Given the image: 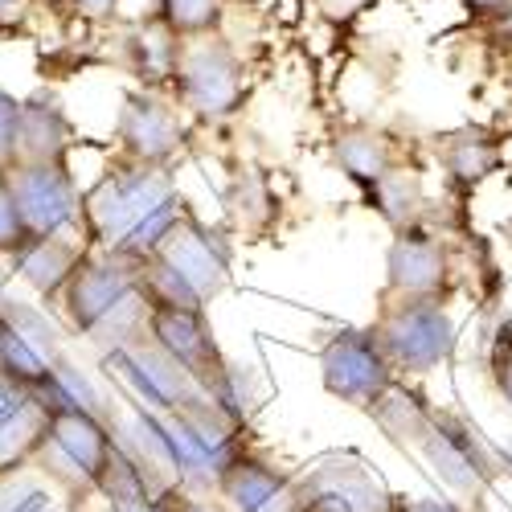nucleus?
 I'll return each mask as SVG.
<instances>
[{
  "instance_id": "obj_1",
  "label": "nucleus",
  "mask_w": 512,
  "mask_h": 512,
  "mask_svg": "<svg viewBox=\"0 0 512 512\" xmlns=\"http://www.w3.org/2000/svg\"><path fill=\"white\" fill-rule=\"evenodd\" d=\"M185 197L177 193L164 168H144L119 160L107 177L82 197V226L87 238L115 259H148L185 213Z\"/></svg>"
},
{
  "instance_id": "obj_2",
  "label": "nucleus",
  "mask_w": 512,
  "mask_h": 512,
  "mask_svg": "<svg viewBox=\"0 0 512 512\" xmlns=\"http://www.w3.org/2000/svg\"><path fill=\"white\" fill-rule=\"evenodd\" d=\"M132 263L148 304L205 312V304L218 300L230 283V246L193 209L181 213L177 226L164 234V242L148 259H132Z\"/></svg>"
},
{
  "instance_id": "obj_3",
  "label": "nucleus",
  "mask_w": 512,
  "mask_h": 512,
  "mask_svg": "<svg viewBox=\"0 0 512 512\" xmlns=\"http://www.w3.org/2000/svg\"><path fill=\"white\" fill-rule=\"evenodd\" d=\"M58 308L70 320L74 332L107 340L111 349L136 345L144 340L148 300L136 275L132 259H115V254H82L78 271L58 295Z\"/></svg>"
},
{
  "instance_id": "obj_4",
  "label": "nucleus",
  "mask_w": 512,
  "mask_h": 512,
  "mask_svg": "<svg viewBox=\"0 0 512 512\" xmlns=\"http://www.w3.org/2000/svg\"><path fill=\"white\" fill-rule=\"evenodd\" d=\"M144 336L152 340V349L173 361L193 386L209 398V406L218 410L230 426L242 422V394H238V373L226 361V353L213 340V328L205 312L197 308H168V304H148Z\"/></svg>"
},
{
  "instance_id": "obj_5",
  "label": "nucleus",
  "mask_w": 512,
  "mask_h": 512,
  "mask_svg": "<svg viewBox=\"0 0 512 512\" xmlns=\"http://www.w3.org/2000/svg\"><path fill=\"white\" fill-rule=\"evenodd\" d=\"M369 332L386 353L394 377H422L447 365L455 353V320L443 300H386Z\"/></svg>"
},
{
  "instance_id": "obj_6",
  "label": "nucleus",
  "mask_w": 512,
  "mask_h": 512,
  "mask_svg": "<svg viewBox=\"0 0 512 512\" xmlns=\"http://www.w3.org/2000/svg\"><path fill=\"white\" fill-rule=\"evenodd\" d=\"M173 95L201 119H226L242 103V62L222 33L185 37L177 50Z\"/></svg>"
},
{
  "instance_id": "obj_7",
  "label": "nucleus",
  "mask_w": 512,
  "mask_h": 512,
  "mask_svg": "<svg viewBox=\"0 0 512 512\" xmlns=\"http://www.w3.org/2000/svg\"><path fill=\"white\" fill-rule=\"evenodd\" d=\"M418 451L426 455V463L435 467V476L467 500L480 496L500 472L496 451L476 435L472 422L451 414V410H431L426 435L418 439Z\"/></svg>"
},
{
  "instance_id": "obj_8",
  "label": "nucleus",
  "mask_w": 512,
  "mask_h": 512,
  "mask_svg": "<svg viewBox=\"0 0 512 512\" xmlns=\"http://www.w3.org/2000/svg\"><path fill=\"white\" fill-rule=\"evenodd\" d=\"M9 185L29 238H66L74 226H82V193L66 160L17 164Z\"/></svg>"
},
{
  "instance_id": "obj_9",
  "label": "nucleus",
  "mask_w": 512,
  "mask_h": 512,
  "mask_svg": "<svg viewBox=\"0 0 512 512\" xmlns=\"http://www.w3.org/2000/svg\"><path fill=\"white\" fill-rule=\"evenodd\" d=\"M320 377L332 398L361 410H369L398 381L369 328H336L320 349Z\"/></svg>"
},
{
  "instance_id": "obj_10",
  "label": "nucleus",
  "mask_w": 512,
  "mask_h": 512,
  "mask_svg": "<svg viewBox=\"0 0 512 512\" xmlns=\"http://www.w3.org/2000/svg\"><path fill=\"white\" fill-rule=\"evenodd\" d=\"M111 447H115V435H111V426L99 418V410H91V406H58V410H50L46 443H41L33 463H50L54 459V463L66 467L62 472L66 484L99 488L103 467L111 459Z\"/></svg>"
},
{
  "instance_id": "obj_11",
  "label": "nucleus",
  "mask_w": 512,
  "mask_h": 512,
  "mask_svg": "<svg viewBox=\"0 0 512 512\" xmlns=\"http://www.w3.org/2000/svg\"><path fill=\"white\" fill-rule=\"evenodd\" d=\"M115 144L119 160L127 164L168 168V160L185 148V123L177 103L160 99L156 91H127L115 119Z\"/></svg>"
},
{
  "instance_id": "obj_12",
  "label": "nucleus",
  "mask_w": 512,
  "mask_h": 512,
  "mask_svg": "<svg viewBox=\"0 0 512 512\" xmlns=\"http://www.w3.org/2000/svg\"><path fill=\"white\" fill-rule=\"evenodd\" d=\"M213 488L234 504V512H295L308 500V484H295L275 463L250 451H234L213 476Z\"/></svg>"
},
{
  "instance_id": "obj_13",
  "label": "nucleus",
  "mask_w": 512,
  "mask_h": 512,
  "mask_svg": "<svg viewBox=\"0 0 512 512\" xmlns=\"http://www.w3.org/2000/svg\"><path fill=\"white\" fill-rule=\"evenodd\" d=\"M447 271V246L431 230H398L386 254V300H439Z\"/></svg>"
},
{
  "instance_id": "obj_14",
  "label": "nucleus",
  "mask_w": 512,
  "mask_h": 512,
  "mask_svg": "<svg viewBox=\"0 0 512 512\" xmlns=\"http://www.w3.org/2000/svg\"><path fill=\"white\" fill-rule=\"evenodd\" d=\"M46 422L50 414L41 410V402L29 390L0 377V476L37 459L41 443H46Z\"/></svg>"
},
{
  "instance_id": "obj_15",
  "label": "nucleus",
  "mask_w": 512,
  "mask_h": 512,
  "mask_svg": "<svg viewBox=\"0 0 512 512\" xmlns=\"http://www.w3.org/2000/svg\"><path fill=\"white\" fill-rule=\"evenodd\" d=\"M70 119L54 95L21 99L17 119V164H41V160H66L70 152Z\"/></svg>"
},
{
  "instance_id": "obj_16",
  "label": "nucleus",
  "mask_w": 512,
  "mask_h": 512,
  "mask_svg": "<svg viewBox=\"0 0 512 512\" xmlns=\"http://www.w3.org/2000/svg\"><path fill=\"white\" fill-rule=\"evenodd\" d=\"M177 50H181V37L173 29H164L156 17L127 25L123 33V66L127 74H136L144 82V91H160L173 82Z\"/></svg>"
},
{
  "instance_id": "obj_17",
  "label": "nucleus",
  "mask_w": 512,
  "mask_h": 512,
  "mask_svg": "<svg viewBox=\"0 0 512 512\" xmlns=\"http://www.w3.org/2000/svg\"><path fill=\"white\" fill-rule=\"evenodd\" d=\"M82 254H87V250H82L74 238H29L13 254V267L41 295V300H54L58 304V295L70 283V275L78 271Z\"/></svg>"
},
{
  "instance_id": "obj_18",
  "label": "nucleus",
  "mask_w": 512,
  "mask_h": 512,
  "mask_svg": "<svg viewBox=\"0 0 512 512\" xmlns=\"http://www.w3.org/2000/svg\"><path fill=\"white\" fill-rule=\"evenodd\" d=\"M336 160L365 189L386 173L390 164H398L394 140L386 132H377V127H369V123H353V127H345V132H336Z\"/></svg>"
},
{
  "instance_id": "obj_19",
  "label": "nucleus",
  "mask_w": 512,
  "mask_h": 512,
  "mask_svg": "<svg viewBox=\"0 0 512 512\" xmlns=\"http://www.w3.org/2000/svg\"><path fill=\"white\" fill-rule=\"evenodd\" d=\"M435 152L447 173L459 181H480L500 164V140L488 127H459V132H447L435 144Z\"/></svg>"
},
{
  "instance_id": "obj_20",
  "label": "nucleus",
  "mask_w": 512,
  "mask_h": 512,
  "mask_svg": "<svg viewBox=\"0 0 512 512\" xmlns=\"http://www.w3.org/2000/svg\"><path fill=\"white\" fill-rule=\"evenodd\" d=\"M369 201L394 230H410L418 226V213H422V177L406 164H390L369 185Z\"/></svg>"
},
{
  "instance_id": "obj_21",
  "label": "nucleus",
  "mask_w": 512,
  "mask_h": 512,
  "mask_svg": "<svg viewBox=\"0 0 512 512\" xmlns=\"http://www.w3.org/2000/svg\"><path fill=\"white\" fill-rule=\"evenodd\" d=\"M431 410H435V406H426L422 394L398 386V381L369 406V414L377 418V426H381V431H386L394 443H414V447H418V439L426 435Z\"/></svg>"
},
{
  "instance_id": "obj_22",
  "label": "nucleus",
  "mask_w": 512,
  "mask_h": 512,
  "mask_svg": "<svg viewBox=\"0 0 512 512\" xmlns=\"http://www.w3.org/2000/svg\"><path fill=\"white\" fill-rule=\"evenodd\" d=\"M156 21L185 37L218 33L226 21V0H156Z\"/></svg>"
},
{
  "instance_id": "obj_23",
  "label": "nucleus",
  "mask_w": 512,
  "mask_h": 512,
  "mask_svg": "<svg viewBox=\"0 0 512 512\" xmlns=\"http://www.w3.org/2000/svg\"><path fill=\"white\" fill-rule=\"evenodd\" d=\"M25 242H29V230L21 222V209H17L9 173H0V254H9V259H13Z\"/></svg>"
},
{
  "instance_id": "obj_24",
  "label": "nucleus",
  "mask_w": 512,
  "mask_h": 512,
  "mask_svg": "<svg viewBox=\"0 0 512 512\" xmlns=\"http://www.w3.org/2000/svg\"><path fill=\"white\" fill-rule=\"evenodd\" d=\"M17 119H21V99H13L0 87V173L17 168Z\"/></svg>"
},
{
  "instance_id": "obj_25",
  "label": "nucleus",
  "mask_w": 512,
  "mask_h": 512,
  "mask_svg": "<svg viewBox=\"0 0 512 512\" xmlns=\"http://www.w3.org/2000/svg\"><path fill=\"white\" fill-rule=\"evenodd\" d=\"M492 377H496V390H500V398L508 402V410H512V320H504L500 324V332H496V340H492Z\"/></svg>"
},
{
  "instance_id": "obj_26",
  "label": "nucleus",
  "mask_w": 512,
  "mask_h": 512,
  "mask_svg": "<svg viewBox=\"0 0 512 512\" xmlns=\"http://www.w3.org/2000/svg\"><path fill=\"white\" fill-rule=\"evenodd\" d=\"M0 512H58V504L46 488H17V496L0 504Z\"/></svg>"
},
{
  "instance_id": "obj_27",
  "label": "nucleus",
  "mask_w": 512,
  "mask_h": 512,
  "mask_svg": "<svg viewBox=\"0 0 512 512\" xmlns=\"http://www.w3.org/2000/svg\"><path fill=\"white\" fill-rule=\"evenodd\" d=\"M295 512H357L349 496H340V492H328V488H312L308 500L295 508Z\"/></svg>"
},
{
  "instance_id": "obj_28",
  "label": "nucleus",
  "mask_w": 512,
  "mask_h": 512,
  "mask_svg": "<svg viewBox=\"0 0 512 512\" xmlns=\"http://www.w3.org/2000/svg\"><path fill=\"white\" fill-rule=\"evenodd\" d=\"M386 512H459L451 500H426V496H418V500H398V496H390V508Z\"/></svg>"
},
{
  "instance_id": "obj_29",
  "label": "nucleus",
  "mask_w": 512,
  "mask_h": 512,
  "mask_svg": "<svg viewBox=\"0 0 512 512\" xmlns=\"http://www.w3.org/2000/svg\"><path fill=\"white\" fill-rule=\"evenodd\" d=\"M160 512H209V508H201L197 500H189V496L177 492V488H164V492H160Z\"/></svg>"
},
{
  "instance_id": "obj_30",
  "label": "nucleus",
  "mask_w": 512,
  "mask_h": 512,
  "mask_svg": "<svg viewBox=\"0 0 512 512\" xmlns=\"http://www.w3.org/2000/svg\"><path fill=\"white\" fill-rule=\"evenodd\" d=\"M74 9L82 17H91V21H107V17H115L119 0H74Z\"/></svg>"
},
{
  "instance_id": "obj_31",
  "label": "nucleus",
  "mask_w": 512,
  "mask_h": 512,
  "mask_svg": "<svg viewBox=\"0 0 512 512\" xmlns=\"http://www.w3.org/2000/svg\"><path fill=\"white\" fill-rule=\"evenodd\" d=\"M29 9V0H0V33H13Z\"/></svg>"
},
{
  "instance_id": "obj_32",
  "label": "nucleus",
  "mask_w": 512,
  "mask_h": 512,
  "mask_svg": "<svg viewBox=\"0 0 512 512\" xmlns=\"http://www.w3.org/2000/svg\"><path fill=\"white\" fill-rule=\"evenodd\" d=\"M111 512H160V492L144 496V500H115Z\"/></svg>"
},
{
  "instance_id": "obj_33",
  "label": "nucleus",
  "mask_w": 512,
  "mask_h": 512,
  "mask_svg": "<svg viewBox=\"0 0 512 512\" xmlns=\"http://www.w3.org/2000/svg\"><path fill=\"white\" fill-rule=\"evenodd\" d=\"M467 9H476V13H508L512 9V0H463Z\"/></svg>"
},
{
  "instance_id": "obj_34",
  "label": "nucleus",
  "mask_w": 512,
  "mask_h": 512,
  "mask_svg": "<svg viewBox=\"0 0 512 512\" xmlns=\"http://www.w3.org/2000/svg\"><path fill=\"white\" fill-rule=\"evenodd\" d=\"M496 467H504V472L512 476V455H496Z\"/></svg>"
},
{
  "instance_id": "obj_35",
  "label": "nucleus",
  "mask_w": 512,
  "mask_h": 512,
  "mask_svg": "<svg viewBox=\"0 0 512 512\" xmlns=\"http://www.w3.org/2000/svg\"><path fill=\"white\" fill-rule=\"evenodd\" d=\"M0 320H5V287H0Z\"/></svg>"
}]
</instances>
